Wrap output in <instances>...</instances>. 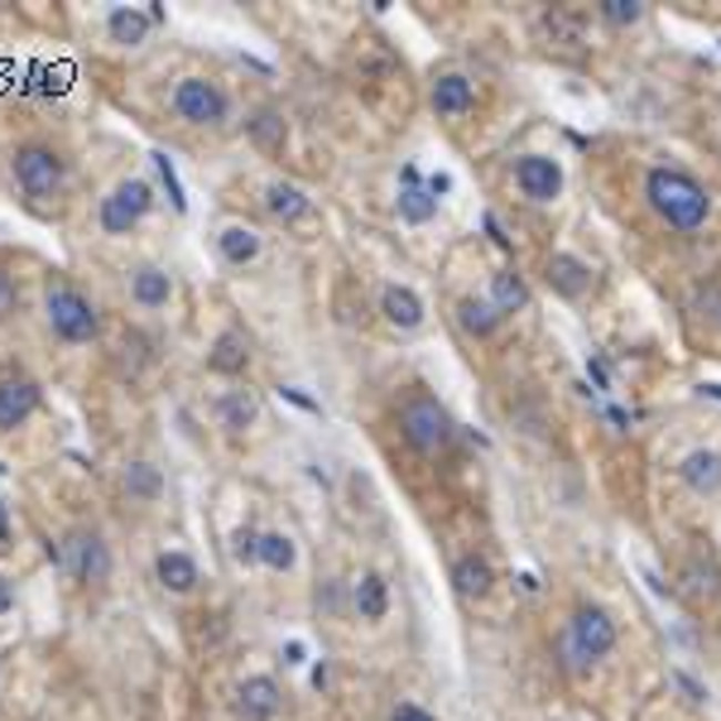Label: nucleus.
Wrapping results in <instances>:
<instances>
[{"label": "nucleus", "instance_id": "obj_1", "mask_svg": "<svg viewBox=\"0 0 721 721\" xmlns=\"http://www.w3.org/2000/svg\"><path fill=\"white\" fill-rule=\"evenodd\" d=\"M626 649V626L611 606L601 601H577L568 616H562V630L554 640V654H558V669L572 678V683H591L601 669H611Z\"/></svg>", "mask_w": 721, "mask_h": 721}, {"label": "nucleus", "instance_id": "obj_2", "mask_svg": "<svg viewBox=\"0 0 721 721\" xmlns=\"http://www.w3.org/2000/svg\"><path fill=\"white\" fill-rule=\"evenodd\" d=\"M327 611L342 620H356L366 630H380L389 611H395V591H389V577L380 568H360L352 582H332L327 587Z\"/></svg>", "mask_w": 721, "mask_h": 721}, {"label": "nucleus", "instance_id": "obj_3", "mask_svg": "<svg viewBox=\"0 0 721 721\" xmlns=\"http://www.w3.org/2000/svg\"><path fill=\"white\" fill-rule=\"evenodd\" d=\"M644 193H649V207H654L673 231H698L707 222V207H712V202H707V187L698 179H688V173H678V169H649Z\"/></svg>", "mask_w": 721, "mask_h": 721}, {"label": "nucleus", "instance_id": "obj_4", "mask_svg": "<svg viewBox=\"0 0 721 721\" xmlns=\"http://www.w3.org/2000/svg\"><path fill=\"white\" fill-rule=\"evenodd\" d=\"M49 558L58 562V568H68L72 582H82V587L111 582V548H106V539H101V534H92V529H72L63 548L49 544Z\"/></svg>", "mask_w": 721, "mask_h": 721}, {"label": "nucleus", "instance_id": "obj_5", "mask_svg": "<svg viewBox=\"0 0 721 721\" xmlns=\"http://www.w3.org/2000/svg\"><path fill=\"white\" fill-rule=\"evenodd\" d=\"M399 428L418 453H438V447H447V438H453V418L443 414L438 399H409L399 409Z\"/></svg>", "mask_w": 721, "mask_h": 721}, {"label": "nucleus", "instance_id": "obj_6", "mask_svg": "<svg viewBox=\"0 0 721 721\" xmlns=\"http://www.w3.org/2000/svg\"><path fill=\"white\" fill-rule=\"evenodd\" d=\"M49 323H53V332L63 342L97 337V308L78 294V288H68V284H53L49 288Z\"/></svg>", "mask_w": 721, "mask_h": 721}, {"label": "nucleus", "instance_id": "obj_7", "mask_svg": "<svg viewBox=\"0 0 721 721\" xmlns=\"http://www.w3.org/2000/svg\"><path fill=\"white\" fill-rule=\"evenodd\" d=\"M231 707H236V717L241 721H280L284 712V688H280V678H270V673H245L236 692H231Z\"/></svg>", "mask_w": 721, "mask_h": 721}, {"label": "nucleus", "instance_id": "obj_8", "mask_svg": "<svg viewBox=\"0 0 721 721\" xmlns=\"http://www.w3.org/2000/svg\"><path fill=\"white\" fill-rule=\"evenodd\" d=\"M150 202H154L150 183H144V179H125L111 197H101V231H111V236H125V231L135 226L144 212H150Z\"/></svg>", "mask_w": 721, "mask_h": 721}, {"label": "nucleus", "instance_id": "obj_9", "mask_svg": "<svg viewBox=\"0 0 721 721\" xmlns=\"http://www.w3.org/2000/svg\"><path fill=\"white\" fill-rule=\"evenodd\" d=\"M14 179L29 197H49L63 187V159L53 150H43V144H24L20 154H14Z\"/></svg>", "mask_w": 721, "mask_h": 721}, {"label": "nucleus", "instance_id": "obj_10", "mask_svg": "<svg viewBox=\"0 0 721 721\" xmlns=\"http://www.w3.org/2000/svg\"><path fill=\"white\" fill-rule=\"evenodd\" d=\"M173 111L193 125H216L226 115V97H222V87L207 78H183L173 87Z\"/></svg>", "mask_w": 721, "mask_h": 721}, {"label": "nucleus", "instance_id": "obj_11", "mask_svg": "<svg viewBox=\"0 0 721 721\" xmlns=\"http://www.w3.org/2000/svg\"><path fill=\"white\" fill-rule=\"evenodd\" d=\"M496 582H500V572L486 554H461L453 562V591L461 601H486L490 591H496Z\"/></svg>", "mask_w": 721, "mask_h": 721}, {"label": "nucleus", "instance_id": "obj_12", "mask_svg": "<svg viewBox=\"0 0 721 721\" xmlns=\"http://www.w3.org/2000/svg\"><path fill=\"white\" fill-rule=\"evenodd\" d=\"M515 183H519V193L534 197V202H554L562 193V169L544 154H525L515 164Z\"/></svg>", "mask_w": 721, "mask_h": 721}, {"label": "nucleus", "instance_id": "obj_13", "mask_svg": "<svg viewBox=\"0 0 721 721\" xmlns=\"http://www.w3.org/2000/svg\"><path fill=\"white\" fill-rule=\"evenodd\" d=\"M678 582H683V597L692 606H712L721 601V568H717V558H688V568L678 572Z\"/></svg>", "mask_w": 721, "mask_h": 721}, {"label": "nucleus", "instance_id": "obj_14", "mask_svg": "<svg viewBox=\"0 0 721 721\" xmlns=\"http://www.w3.org/2000/svg\"><path fill=\"white\" fill-rule=\"evenodd\" d=\"M39 409V385L14 375V380H0V428H20L29 414Z\"/></svg>", "mask_w": 721, "mask_h": 721}, {"label": "nucleus", "instance_id": "obj_15", "mask_svg": "<svg viewBox=\"0 0 721 721\" xmlns=\"http://www.w3.org/2000/svg\"><path fill=\"white\" fill-rule=\"evenodd\" d=\"M154 577H159V587L173 591V597H183V591H193L202 582V572H197V562L183 554V548H164V554L154 558Z\"/></svg>", "mask_w": 721, "mask_h": 721}, {"label": "nucleus", "instance_id": "obj_16", "mask_svg": "<svg viewBox=\"0 0 721 721\" xmlns=\"http://www.w3.org/2000/svg\"><path fill=\"white\" fill-rule=\"evenodd\" d=\"M678 476H683V481L698 490V496H717V490H721V453H712V447H698V453L683 457Z\"/></svg>", "mask_w": 721, "mask_h": 721}, {"label": "nucleus", "instance_id": "obj_17", "mask_svg": "<svg viewBox=\"0 0 721 721\" xmlns=\"http://www.w3.org/2000/svg\"><path fill=\"white\" fill-rule=\"evenodd\" d=\"M433 212H438V197H433L428 183H418V169L409 164L404 169V187H399V216L404 222H414V226H424Z\"/></svg>", "mask_w": 721, "mask_h": 721}, {"label": "nucleus", "instance_id": "obj_18", "mask_svg": "<svg viewBox=\"0 0 721 721\" xmlns=\"http://www.w3.org/2000/svg\"><path fill=\"white\" fill-rule=\"evenodd\" d=\"M380 313H385V323H389V327L414 332L418 323H424V298H418L414 288H404V284H389V288H385V298H380Z\"/></svg>", "mask_w": 721, "mask_h": 721}, {"label": "nucleus", "instance_id": "obj_19", "mask_svg": "<svg viewBox=\"0 0 721 721\" xmlns=\"http://www.w3.org/2000/svg\"><path fill=\"white\" fill-rule=\"evenodd\" d=\"M245 360H251V337L245 332H222V337L212 342V352H207V366L212 370H222V375H236V370H245Z\"/></svg>", "mask_w": 721, "mask_h": 721}, {"label": "nucleus", "instance_id": "obj_20", "mask_svg": "<svg viewBox=\"0 0 721 721\" xmlns=\"http://www.w3.org/2000/svg\"><path fill=\"white\" fill-rule=\"evenodd\" d=\"M548 284H554L558 294H568V298H582L587 284H591V270L577 255H554L548 260Z\"/></svg>", "mask_w": 721, "mask_h": 721}, {"label": "nucleus", "instance_id": "obj_21", "mask_svg": "<svg viewBox=\"0 0 721 721\" xmlns=\"http://www.w3.org/2000/svg\"><path fill=\"white\" fill-rule=\"evenodd\" d=\"M471 82L461 78V72H447V78L433 82V111L438 115H457V111H467L471 106Z\"/></svg>", "mask_w": 721, "mask_h": 721}, {"label": "nucleus", "instance_id": "obj_22", "mask_svg": "<svg viewBox=\"0 0 721 721\" xmlns=\"http://www.w3.org/2000/svg\"><path fill=\"white\" fill-rule=\"evenodd\" d=\"M255 562H260V568H270V572H294L298 548H294V539H288V534H260Z\"/></svg>", "mask_w": 721, "mask_h": 721}, {"label": "nucleus", "instance_id": "obj_23", "mask_svg": "<svg viewBox=\"0 0 721 721\" xmlns=\"http://www.w3.org/2000/svg\"><path fill=\"white\" fill-rule=\"evenodd\" d=\"M130 294H135V303H144V308H159V303H169L173 280L164 270L144 265V270H135V280H130Z\"/></svg>", "mask_w": 721, "mask_h": 721}, {"label": "nucleus", "instance_id": "obj_24", "mask_svg": "<svg viewBox=\"0 0 721 721\" xmlns=\"http://www.w3.org/2000/svg\"><path fill=\"white\" fill-rule=\"evenodd\" d=\"M216 245H222V255L231 265H251L260 255V231L255 226H226L222 236H216Z\"/></svg>", "mask_w": 721, "mask_h": 721}, {"label": "nucleus", "instance_id": "obj_25", "mask_svg": "<svg viewBox=\"0 0 721 721\" xmlns=\"http://www.w3.org/2000/svg\"><path fill=\"white\" fill-rule=\"evenodd\" d=\"M457 323L471 332V337H490L500 323V313H496V303L490 298H461L457 303Z\"/></svg>", "mask_w": 721, "mask_h": 721}, {"label": "nucleus", "instance_id": "obj_26", "mask_svg": "<svg viewBox=\"0 0 721 721\" xmlns=\"http://www.w3.org/2000/svg\"><path fill=\"white\" fill-rule=\"evenodd\" d=\"M265 207H270V216H280V222H298V216H308V197H303L294 183H274L265 193Z\"/></svg>", "mask_w": 721, "mask_h": 721}, {"label": "nucleus", "instance_id": "obj_27", "mask_svg": "<svg viewBox=\"0 0 721 721\" xmlns=\"http://www.w3.org/2000/svg\"><path fill=\"white\" fill-rule=\"evenodd\" d=\"M150 14H140V10H111V20H106V29H111V39L115 43H144V34H150Z\"/></svg>", "mask_w": 721, "mask_h": 721}, {"label": "nucleus", "instance_id": "obj_28", "mask_svg": "<svg viewBox=\"0 0 721 721\" xmlns=\"http://www.w3.org/2000/svg\"><path fill=\"white\" fill-rule=\"evenodd\" d=\"M125 490H130V500H154L159 490H164L159 467H150V461H130L125 467Z\"/></svg>", "mask_w": 721, "mask_h": 721}, {"label": "nucleus", "instance_id": "obj_29", "mask_svg": "<svg viewBox=\"0 0 721 721\" xmlns=\"http://www.w3.org/2000/svg\"><path fill=\"white\" fill-rule=\"evenodd\" d=\"M496 313H515V308H525L529 303V288L515 280V274H496Z\"/></svg>", "mask_w": 721, "mask_h": 721}, {"label": "nucleus", "instance_id": "obj_30", "mask_svg": "<svg viewBox=\"0 0 721 721\" xmlns=\"http://www.w3.org/2000/svg\"><path fill=\"white\" fill-rule=\"evenodd\" d=\"M251 418H255V399L245 395V389H236V395L222 399V424H226L231 433H241L245 424H251Z\"/></svg>", "mask_w": 721, "mask_h": 721}, {"label": "nucleus", "instance_id": "obj_31", "mask_svg": "<svg viewBox=\"0 0 721 721\" xmlns=\"http://www.w3.org/2000/svg\"><path fill=\"white\" fill-rule=\"evenodd\" d=\"M154 169H159V179H164V187H169V202H173V212H187V197H183V183H179V173H173V159L159 150L154 154Z\"/></svg>", "mask_w": 721, "mask_h": 721}, {"label": "nucleus", "instance_id": "obj_32", "mask_svg": "<svg viewBox=\"0 0 721 721\" xmlns=\"http://www.w3.org/2000/svg\"><path fill=\"white\" fill-rule=\"evenodd\" d=\"M601 14H606V20H611V24H634V20H640V6H634V0H606V6H601Z\"/></svg>", "mask_w": 721, "mask_h": 721}, {"label": "nucleus", "instance_id": "obj_33", "mask_svg": "<svg viewBox=\"0 0 721 721\" xmlns=\"http://www.w3.org/2000/svg\"><path fill=\"white\" fill-rule=\"evenodd\" d=\"M389 721H438V717H433L424 702L404 698V702H395V707H389Z\"/></svg>", "mask_w": 721, "mask_h": 721}, {"label": "nucleus", "instance_id": "obj_34", "mask_svg": "<svg viewBox=\"0 0 721 721\" xmlns=\"http://www.w3.org/2000/svg\"><path fill=\"white\" fill-rule=\"evenodd\" d=\"M255 548H260V534L255 529H236V544H231V554L241 562H255Z\"/></svg>", "mask_w": 721, "mask_h": 721}, {"label": "nucleus", "instance_id": "obj_35", "mask_svg": "<svg viewBox=\"0 0 721 721\" xmlns=\"http://www.w3.org/2000/svg\"><path fill=\"white\" fill-rule=\"evenodd\" d=\"M255 135L265 140V144H280V121H274V115H260V121H255Z\"/></svg>", "mask_w": 721, "mask_h": 721}, {"label": "nucleus", "instance_id": "obj_36", "mask_svg": "<svg viewBox=\"0 0 721 721\" xmlns=\"http://www.w3.org/2000/svg\"><path fill=\"white\" fill-rule=\"evenodd\" d=\"M280 399H288V404H298V409H308V414H313V409H317V404H313V399H308V395H303V389H288V385H284V389H280Z\"/></svg>", "mask_w": 721, "mask_h": 721}, {"label": "nucleus", "instance_id": "obj_37", "mask_svg": "<svg viewBox=\"0 0 721 721\" xmlns=\"http://www.w3.org/2000/svg\"><path fill=\"white\" fill-rule=\"evenodd\" d=\"M10 606H14V587L6 582V577H0V616H6V611H10Z\"/></svg>", "mask_w": 721, "mask_h": 721}, {"label": "nucleus", "instance_id": "obj_38", "mask_svg": "<svg viewBox=\"0 0 721 721\" xmlns=\"http://www.w3.org/2000/svg\"><path fill=\"white\" fill-rule=\"evenodd\" d=\"M10 544V510H6V500H0V548Z\"/></svg>", "mask_w": 721, "mask_h": 721}, {"label": "nucleus", "instance_id": "obj_39", "mask_svg": "<svg viewBox=\"0 0 721 721\" xmlns=\"http://www.w3.org/2000/svg\"><path fill=\"white\" fill-rule=\"evenodd\" d=\"M10 298H14V288H10V280H6V274H0V313L10 308Z\"/></svg>", "mask_w": 721, "mask_h": 721}, {"label": "nucleus", "instance_id": "obj_40", "mask_svg": "<svg viewBox=\"0 0 721 721\" xmlns=\"http://www.w3.org/2000/svg\"><path fill=\"white\" fill-rule=\"evenodd\" d=\"M0 471H6V467H0Z\"/></svg>", "mask_w": 721, "mask_h": 721}]
</instances>
